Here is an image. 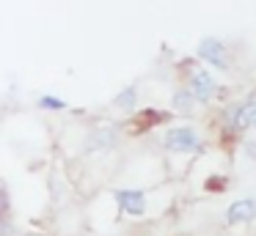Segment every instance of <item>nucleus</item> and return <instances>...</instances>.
I'll list each match as a JSON object with an SVG mask.
<instances>
[{
    "label": "nucleus",
    "instance_id": "nucleus-10",
    "mask_svg": "<svg viewBox=\"0 0 256 236\" xmlns=\"http://www.w3.org/2000/svg\"><path fill=\"white\" fill-rule=\"evenodd\" d=\"M254 126H256V121H254Z\"/></svg>",
    "mask_w": 256,
    "mask_h": 236
},
{
    "label": "nucleus",
    "instance_id": "nucleus-8",
    "mask_svg": "<svg viewBox=\"0 0 256 236\" xmlns=\"http://www.w3.org/2000/svg\"><path fill=\"white\" fill-rule=\"evenodd\" d=\"M39 104L42 107H50V110H64L66 107V102H61V99H56V96H42Z\"/></svg>",
    "mask_w": 256,
    "mask_h": 236
},
{
    "label": "nucleus",
    "instance_id": "nucleus-4",
    "mask_svg": "<svg viewBox=\"0 0 256 236\" xmlns=\"http://www.w3.org/2000/svg\"><path fill=\"white\" fill-rule=\"evenodd\" d=\"M116 201H118V206H122L124 214L140 217V214L146 212V198H144V192H138V190H122V192H116Z\"/></svg>",
    "mask_w": 256,
    "mask_h": 236
},
{
    "label": "nucleus",
    "instance_id": "nucleus-9",
    "mask_svg": "<svg viewBox=\"0 0 256 236\" xmlns=\"http://www.w3.org/2000/svg\"><path fill=\"white\" fill-rule=\"evenodd\" d=\"M193 102H196V96L190 91H182L176 96V107H182V110H190V104H193Z\"/></svg>",
    "mask_w": 256,
    "mask_h": 236
},
{
    "label": "nucleus",
    "instance_id": "nucleus-1",
    "mask_svg": "<svg viewBox=\"0 0 256 236\" xmlns=\"http://www.w3.org/2000/svg\"><path fill=\"white\" fill-rule=\"evenodd\" d=\"M166 146L171 148V151H196V148L201 146V140H198V132L196 129H190V126H176V129L168 132Z\"/></svg>",
    "mask_w": 256,
    "mask_h": 236
},
{
    "label": "nucleus",
    "instance_id": "nucleus-2",
    "mask_svg": "<svg viewBox=\"0 0 256 236\" xmlns=\"http://www.w3.org/2000/svg\"><path fill=\"white\" fill-rule=\"evenodd\" d=\"M198 55H201L204 60H210L215 69H226V66H228V60H226V47H223L218 38H201Z\"/></svg>",
    "mask_w": 256,
    "mask_h": 236
},
{
    "label": "nucleus",
    "instance_id": "nucleus-7",
    "mask_svg": "<svg viewBox=\"0 0 256 236\" xmlns=\"http://www.w3.org/2000/svg\"><path fill=\"white\" fill-rule=\"evenodd\" d=\"M116 104H118V107H132V104H135V88H127V91L116 99Z\"/></svg>",
    "mask_w": 256,
    "mask_h": 236
},
{
    "label": "nucleus",
    "instance_id": "nucleus-6",
    "mask_svg": "<svg viewBox=\"0 0 256 236\" xmlns=\"http://www.w3.org/2000/svg\"><path fill=\"white\" fill-rule=\"evenodd\" d=\"M256 214V203L254 201H234L232 206H228V223L232 225H240V223H248V220H254Z\"/></svg>",
    "mask_w": 256,
    "mask_h": 236
},
{
    "label": "nucleus",
    "instance_id": "nucleus-3",
    "mask_svg": "<svg viewBox=\"0 0 256 236\" xmlns=\"http://www.w3.org/2000/svg\"><path fill=\"white\" fill-rule=\"evenodd\" d=\"M188 91L193 93L198 102H206V99L215 93V80H212L210 71L198 69V71H193V74H190V88H188Z\"/></svg>",
    "mask_w": 256,
    "mask_h": 236
},
{
    "label": "nucleus",
    "instance_id": "nucleus-5",
    "mask_svg": "<svg viewBox=\"0 0 256 236\" xmlns=\"http://www.w3.org/2000/svg\"><path fill=\"white\" fill-rule=\"evenodd\" d=\"M254 121H256V99H248V102L237 104V107L232 110V124L237 126V129L254 126Z\"/></svg>",
    "mask_w": 256,
    "mask_h": 236
}]
</instances>
